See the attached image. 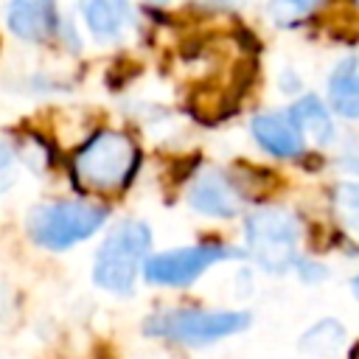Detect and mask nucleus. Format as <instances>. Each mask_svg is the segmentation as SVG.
<instances>
[{
    "label": "nucleus",
    "instance_id": "nucleus-1",
    "mask_svg": "<svg viewBox=\"0 0 359 359\" xmlns=\"http://www.w3.org/2000/svg\"><path fill=\"white\" fill-rule=\"evenodd\" d=\"M137 168V146L123 135L104 129L93 135L73 157V180L93 194L121 191Z\"/></svg>",
    "mask_w": 359,
    "mask_h": 359
},
{
    "label": "nucleus",
    "instance_id": "nucleus-2",
    "mask_svg": "<svg viewBox=\"0 0 359 359\" xmlns=\"http://www.w3.org/2000/svg\"><path fill=\"white\" fill-rule=\"evenodd\" d=\"M151 247V233L143 222L126 219L118 222L104 244L98 247L95 264H93V280L115 294H126L135 286V278L140 266H146V252Z\"/></svg>",
    "mask_w": 359,
    "mask_h": 359
},
{
    "label": "nucleus",
    "instance_id": "nucleus-3",
    "mask_svg": "<svg viewBox=\"0 0 359 359\" xmlns=\"http://www.w3.org/2000/svg\"><path fill=\"white\" fill-rule=\"evenodd\" d=\"M244 241L250 258L272 275L292 269L300 244V222L283 208H261L244 222Z\"/></svg>",
    "mask_w": 359,
    "mask_h": 359
},
{
    "label": "nucleus",
    "instance_id": "nucleus-4",
    "mask_svg": "<svg viewBox=\"0 0 359 359\" xmlns=\"http://www.w3.org/2000/svg\"><path fill=\"white\" fill-rule=\"evenodd\" d=\"M107 219V210L93 202H53L36 205L28 213V233L39 247L65 250L87 236H93Z\"/></svg>",
    "mask_w": 359,
    "mask_h": 359
},
{
    "label": "nucleus",
    "instance_id": "nucleus-5",
    "mask_svg": "<svg viewBox=\"0 0 359 359\" xmlns=\"http://www.w3.org/2000/svg\"><path fill=\"white\" fill-rule=\"evenodd\" d=\"M250 325L247 311H202V309H174L160 311L146 320L149 337H163L182 345H210Z\"/></svg>",
    "mask_w": 359,
    "mask_h": 359
},
{
    "label": "nucleus",
    "instance_id": "nucleus-6",
    "mask_svg": "<svg viewBox=\"0 0 359 359\" xmlns=\"http://www.w3.org/2000/svg\"><path fill=\"white\" fill-rule=\"evenodd\" d=\"M236 255L238 250H230L224 244H194L185 250L151 255L143 266V275L149 283H157V286H188L216 261L236 258Z\"/></svg>",
    "mask_w": 359,
    "mask_h": 359
},
{
    "label": "nucleus",
    "instance_id": "nucleus-7",
    "mask_svg": "<svg viewBox=\"0 0 359 359\" xmlns=\"http://www.w3.org/2000/svg\"><path fill=\"white\" fill-rule=\"evenodd\" d=\"M188 205L196 213L216 216V219H233L244 208V196L233 185V180L216 168L202 171L191 188H188Z\"/></svg>",
    "mask_w": 359,
    "mask_h": 359
},
{
    "label": "nucleus",
    "instance_id": "nucleus-8",
    "mask_svg": "<svg viewBox=\"0 0 359 359\" xmlns=\"http://www.w3.org/2000/svg\"><path fill=\"white\" fill-rule=\"evenodd\" d=\"M255 140L275 157H297L303 154V132L294 123L292 112H264L252 118Z\"/></svg>",
    "mask_w": 359,
    "mask_h": 359
},
{
    "label": "nucleus",
    "instance_id": "nucleus-9",
    "mask_svg": "<svg viewBox=\"0 0 359 359\" xmlns=\"http://www.w3.org/2000/svg\"><path fill=\"white\" fill-rule=\"evenodd\" d=\"M56 6L53 0H11L8 3V28L25 42H42L56 31Z\"/></svg>",
    "mask_w": 359,
    "mask_h": 359
},
{
    "label": "nucleus",
    "instance_id": "nucleus-10",
    "mask_svg": "<svg viewBox=\"0 0 359 359\" xmlns=\"http://www.w3.org/2000/svg\"><path fill=\"white\" fill-rule=\"evenodd\" d=\"M328 101L337 115L359 118V56L342 59L328 76Z\"/></svg>",
    "mask_w": 359,
    "mask_h": 359
},
{
    "label": "nucleus",
    "instance_id": "nucleus-11",
    "mask_svg": "<svg viewBox=\"0 0 359 359\" xmlns=\"http://www.w3.org/2000/svg\"><path fill=\"white\" fill-rule=\"evenodd\" d=\"M292 118L294 123L300 126V132L306 137H311L317 146H325L334 140V123H331V115L325 112V107L314 98V95H306L300 101L292 104Z\"/></svg>",
    "mask_w": 359,
    "mask_h": 359
},
{
    "label": "nucleus",
    "instance_id": "nucleus-12",
    "mask_svg": "<svg viewBox=\"0 0 359 359\" xmlns=\"http://www.w3.org/2000/svg\"><path fill=\"white\" fill-rule=\"evenodd\" d=\"M126 20V0H84V22L98 39H109Z\"/></svg>",
    "mask_w": 359,
    "mask_h": 359
},
{
    "label": "nucleus",
    "instance_id": "nucleus-13",
    "mask_svg": "<svg viewBox=\"0 0 359 359\" xmlns=\"http://www.w3.org/2000/svg\"><path fill=\"white\" fill-rule=\"evenodd\" d=\"M342 337H345V331H342L339 323H334V320H323L317 328H311V331L303 337V348H306L309 353H314V356L328 359V356H334V353L339 351Z\"/></svg>",
    "mask_w": 359,
    "mask_h": 359
},
{
    "label": "nucleus",
    "instance_id": "nucleus-14",
    "mask_svg": "<svg viewBox=\"0 0 359 359\" xmlns=\"http://www.w3.org/2000/svg\"><path fill=\"white\" fill-rule=\"evenodd\" d=\"M334 216L345 230L359 236V182H342L334 188Z\"/></svg>",
    "mask_w": 359,
    "mask_h": 359
},
{
    "label": "nucleus",
    "instance_id": "nucleus-15",
    "mask_svg": "<svg viewBox=\"0 0 359 359\" xmlns=\"http://www.w3.org/2000/svg\"><path fill=\"white\" fill-rule=\"evenodd\" d=\"M294 8H300V11H311V8H317L323 0H289Z\"/></svg>",
    "mask_w": 359,
    "mask_h": 359
},
{
    "label": "nucleus",
    "instance_id": "nucleus-16",
    "mask_svg": "<svg viewBox=\"0 0 359 359\" xmlns=\"http://www.w3.org/2000/svg\"><path fill=\"white\" fill-rule=\"evenodd\" d=\"M351 292H353V297L359 300V275H356V278L351 280Z\"/></svg>",
    "mask_w": 359,
    "mask_h": 359
},
{
    "label": "nucleus",
    "instance_id": "nucleus-17",
    "mask_svg": "<svg viewBox=\"0 0 359 359\" xmlns=\"http://www.w3.org/2000/svg\"><path fill=\"white\" fill-rule=\"evenodd\" d=\"M351 359H359V348H356V351H353V356H351Z\"/></svg>",
    "mask_w": 359,
    "mask_h": 359
},
{
    "label": "nucleus",
    "instance_id": "nucleus-18",
    "mask_svg": "<svg viewBox=\"0 0 359 359\" xmlns=\"http://www.w3.org/2000/svg\"><path fill=\"white\" fill-rule=\"evenodd\" d=\"M151 3H165V0H151Z\"/></svg>",
    "mask_w": 359,
    "mask_h": 359
},
{
    "label": "nucleus",
    "instance_id": "nucleus-19",
    "mask_svg": "<svg viewBox=\"0 0 359 359\" xmlns=\"http://www.w3.org/2000/svg\"><path fill=\"white\" fill-rule=\"evenodd\" d=\"M353 6H356V8H359V0H353Z\"/></svg>",
    "mask_w": 359,
    "mask_h": 359
}]
</instances>
